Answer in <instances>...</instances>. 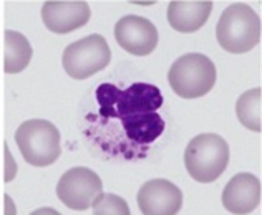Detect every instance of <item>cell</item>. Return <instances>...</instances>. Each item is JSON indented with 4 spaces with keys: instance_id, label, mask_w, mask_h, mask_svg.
Segmentation results:
<instances>
[{
    "instance_id": "obj_1",
    "label": "cell",
    "mask_w": 262,
    "mask_h": 215,
    "mask_svg": "<svg viewBox=\"0 0 262 215\" xmlns=\"http://www.w3.org/2000/svg\"><path fill=\"white\" fill-rule=\"evenodd\" d=\"M100 120H120L125 116L156 113L163 105L160 88L148 83H135L126 89H120L112 83H103L96 88Z\"/></svg>"
},
{
    "instance_id": "obj_2",
    "label": "cell",
    "mask_w": 262,
    "mask_h": 215,
    "mask_svg": "<svg viewBox=\"0 0 262 215\" xmlns=\"http://www.w3.org/2000/svg\"><path fill=\"white\" fill-rule=\"evenodd\" d=\"M216 38L221 48L229 53H246L257 46L260 40V18L257 12L247 4H232L223 12Z\"/></svg>"
},
{
    "instance_id": "obj_3",
    "label": "cell",
    "mask_w": 262,
    "mask_h": 215,
    "mask_svg": "<svg viewBox=\"0 0 262 215\" xmlns=\"http://www.w3.org/2000/svg\"><path fill=\"white\" fill-rule=\"evenodd\" d=\"M229 162V146L217 134L206 133L192 137L184 152L188 174L198 182H214Z\"/></svg>"
},
{
    "instance_id": "obj_4",
    "label": "cell",
    "mask_w": 262,
    "mask_h": 215,
    "mask_svg": "<svg viewBox=\"0 0 262 215\" xmlns=\"http://www.w3.org/2000/svg\"><path fill=\"white\" fill-rule=\"evenodd\" d=\"M168 83L173 91L184 100L201 98L214 86L216 66L206 55H183L171 65Z\"/></svg>"
},
{
    "instance_id": "obj_5",
    "label": "cell",
    "mask_w": 262,
    "mask_h": 215,
    "mask_svg": "<svg viewBox=\"0 0 262 215\" xmlns=\"http://www.w3.org/2000/svg\"><path fill=\"white\" fill-rule=\"evenodd\" d=\"M15 142L25 161L37 168L53 164L61 152L58 129L45 120H29L20 124Z\"/></svg>"
},
{
    "instance_id": "obj_6",
    "label": "cell",
    "mask_w": 262,
    "mask_h": 215,
    "mask_svg": "<svg viewBox=\"0 0 262 215\" xmlns=\"http://www.w3.org/2000/svg\"><path fill=\"white\" fill-rule=\"evenodd\" d=\"M112 60V50L101 35H90L68 45L61 57L65 71L75 80H85L105 70Z\"/></svg>"
},
{
    "instance_id": "obj_7",
    "label": "cell",
    "mask_w": 262,
    "mask_h": 215,
    "mask_svg": "<svg viewBox=\"0 0 262 215\" xmlns=\"http://www.w3.org/2000/svg\"><path fill=\"white\" fill-rule=\"evenodd\" d=\"M103 192L101 179L88 168H73L60 177L57 196L68 209L86 210Z\"/></svg>"
},
{
    "instance_id": "obj_8",
    "label": "cell",
    "mask_w": 262,
    "mask_h": 215,
    "mask_svg": "<svg viewBox=\"0 0 262 215\" xmlns=\"http://www.w3.org/2000/svg\"><path fill=\"white\" fill-rule=\"evenodd\" d=\"M115 38L118 45L135 57H146L158 46V29L148 18L125 15L115 25Z\"/></svg>"
},
{
    "instance_id": "obj_9",
    "label": "cell",
    "mask_w": 262,
    "mask_h": 215,
    "mask_svg": "<svg viewBox=\"0 0 262 215\" xmlns=\"http://www.w3.org/2000/svg\"><path fill=\"white\" fill-rule=\"evenodd\" d=\"M183 205V192L166 179L148 180L138 190V207L148 215L178 213Z\"/></svg>"
},
{
    "instance_id": "obj_10",
    "label": "cell",
    "mask_w": 262,
    "mask_h": 215,
    "mask_svg": "<svg viewBox=\"0 0 262 215\" xmlns=\"http://www.w3.org/2000/svg\"><path fill=\"white\" fill-rule=\"evenodd\" d=\"M92 10L81 0H52L42 7V20L45 27L55 33H70L88 23Z\"/></svg>"
},
{
    "instance_id": "obj_11",
    "label": "cell",
    "mask_w": 262,
    "mask_h": 215,
    "mask_svg": "<svg viewBox=\"0 0 262 215\" xmlns=\"http://www.w3.org/2000/svg\"><path fill=\"white\" fill-rule=\"evenodd\" d=\"M260 202V180L249 172L234 176L223 192V205L231 213H251Z\"/></svg>"
},
{
    "instance_id": "obj_12",
    "label": "cell",
    "mask_w": 262,
    "mask_h": 215,
    "mask_svg": "<svg viewBox=\"0 0 262 215\" xmlns=\"http://www.w3.org/2000/svg\"><path fill=\"white\" fill-rule=\"evenodd\" d=\"M211 10L209 0H176L168 5V22L176 32L192 33L208 22Z\"/></svg>"
},
{
    "instance_id": "obj_13",
    "label": "cell",
    "mask_w": 262,
    "mask_h": 215,
    "mask_svg": "<svg viewBox=\"0 0 262 215\" xmlns=\"http://www.w3.org/2000/svg\"><path fill=\"white\" fill-rule=\"evenodd\" d=\"M5 60L4 71L15 75L24 71L32 60V46L25 35L15 30H5Z\"/></svg>"
},
{
    "instance_id": "obj_14",
    "label": "cell",
    "mask_w": 262,
    "mask_h": 215,
    "mask_svg": "<svg viewBox=\"0 0 262 215\" xmlns=\"http://www.w3.org/2000/svg\"><path fill=\"white\" fill-rule=\"evenodd\" d=\"M260 98L262 89L254 88L241 94V98L236 103V114L241 124L247 129L256 131V133L260 131Z\"/></svg>"
},
{
    "instance_id": "obj_15",
    "label": "cell",
    "mask_w": 262,
    "mask_h": 215,
    "mask_svg": "<svg viewBox=\"0 0 262 215\" xmlns=\"http://www.w3.org/2000/svg\"><path fill=\"white\" fill-rule=\"evenodd\" d=\"M95 213H129L126 202L115 194H100L92 205Z\"/></svg>"
}]
</instances>
